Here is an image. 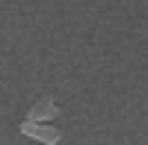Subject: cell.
<instances>
[{"label": "cell", "mask_w": 148, "mask_h": 145, "mask_svg": "<svg viewBox=\"0 0 148 145\" xmlns=\"http://www.w3.org/2000/svg\"><path fill=\"white\" fill-rule=\"evenodd\" d=\"M20 132L36 141H42L44 145H58L62 139V132L58 127L44 125V123H31V121H22L20 123Z\"/></svg>", "instance_id": "obj_1"}, {"label": "cell", "mask_w": 148, "mask_h": 145, "mask_svg": "<svg viewBox=\"0 0 148 145\" xmlns=\"http://www.w3.org/2000/svg\"><path fill=\"white\" fill-rule=\"evenodd\" d=\"M60 115V108L56 106L53 97H44L38 103H33L27 112V121L31 123H47V121H53L56 117Z\"/></svg>", "instance_id": "obj_2"}]
</instances>
